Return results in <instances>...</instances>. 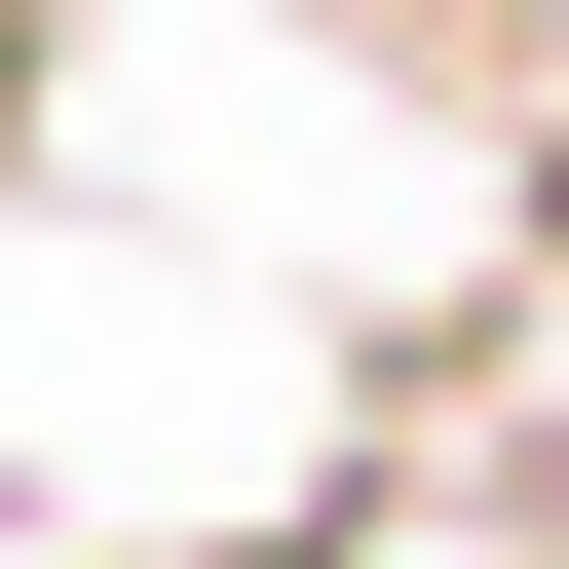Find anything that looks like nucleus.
<instances>
[{
	"mask_svg": "<svg viewBox=\"0 0 569 569\" xmlns=\"http://www.w3.org/2000/svg\"><path fill=\"white\" fill-rule=\"evenodd\" d=\"M0 114H39V0H0Z\"/></svg>",
	"mask_w": 569,
	"mask_h": 569,
	"instance_id": "1",
	"label": "nucleus"
}]
</instances>
